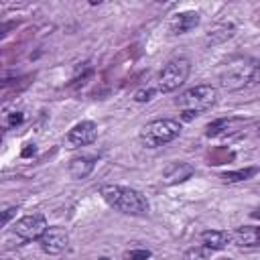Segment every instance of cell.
<instances>
[{
    "instance_id": "cell-2",
    "label": "cell",
    "mask_w": 260,
    "mask_h": 260,
    "mask_svg": "<svg viewBox=\"0 0 260 260\" xmlns=\"http://www.w3.org/2000/svg\"><path fill=\"white\" fill-rule=\"evenodd\" d=\"M215 102H217V89L213 85H195L179 93L175 106L181 110L183 120H193L201 112L209 110Z\"/></svg>"
},
{
    "instance_id": "cell-9",
    "label": "cell",
    "mask_w": 260,
    "mask_h": 260,
    "mask_svg": "<svg viewBox=\"0 0 260 260\" xmlns=\"http://www.w3.org/2000/svg\"><path fill=\"white\" fill-rule=\"evenodd\" d=\"M199 12H193V10H185V12H179L175 14L171 20H169V30L173 35H185L189 30H193L197 24H199Z\"/></svg>"
},
{
    "instance_id": "cell-18",
    "label": "cell",
    "mask_w": 260,
    "mask_h": 260,
    "mask_svg": "<svg viewBox=\"0 0 260 260\" xmlns=\"http://www.w3.org/2000/svg\"><path fill=\"white\" fill-rule=\"evenodd\" d=\"M124 258L126 260H146V258H150V252L148 250H132V252H126Z\"/></svg>"
},
{
    "instance_id": "cell-21",
    "label": "cell",
    "mask_w": 260,
    "mask_h": 260,
    "mask_svg": "<svg viewBox=\"0 0 260 260\" xmlns=\"http://www.w3.org/2000/svg\"><path fill=\"white\" fill-rule=\"evenodd\" d=\"M217 260H232V258H217Z\"/></svg>"
},
{
    "instance_id": "cell-3",
    "label": "cell",
    "mask_w": 260,
    "mask_h": 260,
    "mask_svg": "<svg viewBox=\"0 0 260 260\" xmlns=\"http://www.w3.org/2000/svg\"><path fill=\"white\" fill-rule=\"evenodd\" d=\"M181 134V122L173 118H160L152 120L140 130V142L146 148H158L171 140H175Z\"/></svg>"
},
{
    "instance_id": "cell-8",
    "label": "cell",
    "mask_w": 260,
    "mask_h": 260,
    "mask_svg": "<svg viewBox=\"0 0 260 260\" xmlns=\"http://www.w3.org/2000/svg\"><path fill=\"white\" fill-rule=\"evenodd\" d=\"M95 138H98V126H95V122L83 120V122L75 124V126L67 132L65 144H67V148H79V146L91 144Z\"/></svg>"
},
{
    "instance_id": "cell-15",
    "label": "cell",
    "mask_w": 260,
    "mask_h": 260,
    "mask_svg": "<svg viewBox=\"0 0 260 260\" xmlns=\"http://www.w3.org/2000/svg\"><path fill=\"white\" fill-rule=\"evenodd\" d=\"M256 173H258V169H256V167H250V169H242V171L223 173V175H221V179H223L225 183H238V181H246V179L254 177Z\"/></svg>"
},
{
    "instance_id": "cell-17",
    "label": "cell",
    "mask_w": 260,
    "mask_h": 260,
    "mask_svg": "<svg viewBox=\"0 0 260 260\" xmlns=\"http://www.w3.org/2000/svg\"><path fill=\"white\" fill-rule=\"evenodd\" d=\"M209 252L211 250H207V248H203V246H193V248H189L187 252H185V260H205L207 256H209Z\"/></svg>"
},
{
    "instance_id": "cell-16",
    "label": "cell",
    "mask_w": 260,
    "mask_h": 260,
    "mask_svg": "<svg viewBox=\"0 0 260 260\" xmlns=\"http://www.w3.org/2000/svg\"><path fill=\"white\" fill-rule=\"evenodd\" d=\"M232 35H234V26H232V24H221V26H217V28L207 37V43H221V41L230 39Z\"/></svg>"
},
{
    "instance_id": "cell-5",
    "label": "cell",
    "mask_w": 260,
    "mask_h": 260,
    "mask_svg": "<svg viewBox=\"0 0 260 260\" xmlns=\"http://www.w3.org/2000/svg\"><path fill=\"white\" fill-rule=\"evenodd\" d=\"M189 71H191L189 59H185V57L171 59V61L160 69V73H158V77H156V89L162 91V93H169V91L179 89V87L187 81Z\"/></svg>"
},
{
    "instance_id": "cell-1",
    "label": "cell",
    "mask_w": 260,
    "mask_h": 260,
    "mask_svg": "<svg viewBox=\"0 0 260 260\" xmlns=\"http://www.w3.org/2000/svg\"><path fill=\"white\" fill-rule=\"evenodd\" d=\"M100 195L102 199L118 209L120 213H126V215H136V217H142V215H148V201L146 197L132 189V187H124V185H102L100 187Z\"/></svg>"
},
{
    "instance_id": "cell-7",
    "label": "cell",
    "mask_w": 260,
    "mask_h": 260,
    "mask_svg": "<svg viewBox=\"0 0 260 260\" xmlns=\"http://www.w3.org/2000/svg\"><path fill=\"white\" fill-rule=\"evenodd\" d=\"M47 228H49V225H47L45 215H41V213H32V215H24V217H20V219L14 223V234H16L18 238L30 242V240H39V238L45 234Z\"/></svg>"
},
{
    "instance_id": "cell-11",
    "label": "cell",
    "mask_w": 260,
    "mask_h": 260,
    "mask_svg": "<svg viewBox=\"0 0 260 260\" xmlns=\"http://www.w3.org/2000/svg\"><path fill=\"white\" fill-rule=\"evenodd\" d=\"M232 242L240 248H256L260 242V230L256 225H242L232 234Z\"/></svg>"
},
{
    "instance_id": "cell-20",
    "label": "cell",
    "mask_w": 260,
    "mask_h": 260,
    "mask_svg": "<svg viewBox=\"0 0 260 260\" xmlns=\"http://www.w3.org/2000/svg\"><path fill=\"white\" fill-rule=\"evenodd\" d=\"M152 95H154V89H138L134 93V100L136 102H148V100H152Z\"/></svg>"
},
{
    "instance_id": "cell-12",
    "label": "cell",
    "mask_w": 260,
    "mask_h": 260,
    "mask_svg": "<svg viewBox=\"0 0 260 260\" xmlns=\"http://www.w3.org/2000/svg\"><path fill=\"white\" fill-rule=\"evenodd\" d=\"M95 167V158L91 156H75L71 162H69V175L73 179H85Z\"/></svg>"
},
{
    "instance_id": "cell-13",
    "label": "cell",
    "mask_w": 260,
    "mask_h": 260,
    "mask_svg": "<svg viewBox=\"0 0 260 260\" xmlns=\"http://www.w3.org/2000/svg\"><path fill=\"white\" fill-rule=\"evenodd\" d=\"M191 175H193V167H191V165H187V162H175V165H171V167L165 171V181H167L169 185H173V183H183V181H187Z\"/></svg>"
},
{
    "instance_id": "cell-6",
    "label": "cell",
    "mask_w": 260,
    "mask_h": 260,
    "mask_svg": "<svg viewBox=\"0 0 260 260\" xmlns=\"http://www.w3.org/2000/svg\"><path fill=\"white\" fill-rule=\"evenodd\" d=\"M39 246L45 254H61L69 248V232L65 228H59V225H53V228H47L45 234L39 238Z\"/></svg>"
},
{
    "instance_id": "cell-4",
    "label": "cell",
    "mask_w": 260,
    "mask_h": 260,
    "mask_svg": "<svg viewBox=\"0 0 260 260\" xmlns=\"http://www.w3.org/2000/svg\"><path fill=\"white\" fill-rule=\"evenodd\" d=\"M258 81V61L256 59H238L230 63L221 73V85L225 89H242Z\"/></svg>"
},
{
    "instance_id": "cell-19",
    "label": "cell",
    "mask_w": 260,
    "mask_h": 260,
    "mask_svg": "<svg viewBox=\"0 0 260 260\" xmlns=\"http://www.w3.org/2000/svg\"><path fill=\"white\" fill-rule=\"evenodd\" d=\"M14 215H16V209H14V207L2 209V211H0V228H2V225H6V223H8V221L14 217Z\"/></svg>"
},
{
    "instance_id": "cell-10",
    "label": "cell",
    "mask_w": 260,
    "mask_h": 260,
    "mask_svg": "<svg viewBox=\"0 0 260 260\" xmlns=\"http://www.w3.org/2000/svg\"><path fill=\"white\" fill-rule=\"evenodd\" d=\"M201 246L207 250H223L232 242V234L225 230H207L199 236Z\"/></svg>"
},
{
    "instance_id": "cell-14",
    "label": "cell",
    "mask_w": 260,
    "mask_h": 260,
    "mask_svg": "<svg viewBox=\"0 0 260 260\" xmlns=\"http://www.w3.org/2000/svg\"><path fill=\"white\" fill-rule=\"evenodd\" d=\"M232 124H236V120H228V118L215 120V122L207 124V128H205V134H207L209 138H211V136H219V134H225V132H230Z\"/></svg>"
}]
</instances>
